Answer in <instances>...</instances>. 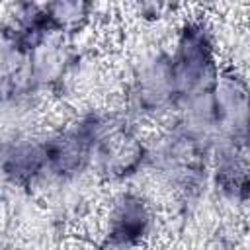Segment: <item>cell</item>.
Returning a JSON list of instances; mask_svg holds the SVG:
<instances>
[{
	"instance_id": "1",
	"label": "cell",
	"mask_w": 250,
	"mask_h": 250,
	"mask_svg": "<svg viewBox=\"0 0 250 250\" xmlns=\"http://www.w3.org/2000/svg\"><path fill=\"white\" fill-rule=\"evenodd\" d=\"M170 68L178 105L213 92L219 78V66L213 37L201 21H188L182 25L170 57Z\"/></svg>"
},
{
	"instance_id": "2",
	"label": "cell",
	"mask_w": 250,
	"mask_h": 250,
	"mask_svg": "<svg viewBox=\"0 0 250 250\" xmlns=\"http://www.w3.org/2000/svg\"><path fill=\"white\" fill-rule=\"evenodd\" d=\"M94 125V166L107 180H123L135 174L148 152L135 129L119 113L90 111Z\"/></svg>"
},
{
	"instance_id": "3",
	"label": "cell",
	"mask_w": 250,
	"mask_h": 250,
	"mask_svg": "<svg viewBox=\"0 0 250 250\" xmlns=\"http://www.w3.org/2000/svg\"><path fill=\"white\" fill-rule=\"evenodd\" d=\"M94 125L86 113L70 127L43 139L47 174L61 180L78 176L94 162Z\"/></svg>"
},
{
	"instance_id": "4",
	"label": "cell",
	"mask_w": 250,
	"mask_h": 250,
	"mask_svg": "<svg viewBox=\"0 0 250 250\" xmlns=\"http://www.w3.org/2000/svg\"><path fill=\"white\" fill-rule=\"evenodd\" d=\"M178 105L176 84L172 78L170 57L160 55L145 62L129 88V107L143 117H158Z\"/></svg>"
},
{
	"instance_id": "5",
	"label": "cell",
	"mask_w": 250,
	"mask_h": 250,
	"mask_svg": "<svg viewBox=\"0 0 250 250\" xmlns=\"http://www.w3.org/2000/svg\"><path fill=\"white\" fill-rule=\"evenodd\" d=\"M152 211L148 201L137 191H123L115 197L107 229H105V246L113 250H131L137 248L152 229Z\"/></svg>"
},
{
	"instance_id": "6",
	"label": "cell",
	"mask_w": 250,
	"mask_h": 250,
	"mask_svg": "<svg viewBox=\"0 0 250 250\" xmlns=\"http://www.w3.org/2000/svg\"><path fill=\"white\" fill-rule=\"evenodd\" d=\"M2 172L8 182L20 188H31L47 174L43 139H14L4 145Z\"/></svg>"
},
{
	"instance_id": "7",
	"label": "cell",
	"mask_w": 250,
	"mask_h": 250,
	"mask_svg": "<svg viewBox=\"0 0 250 250\" xmlns=\"http://www.w3.org/2000/svg\"><path fill=\"white\" fill-rule=\"evenodd\" d=\"M215 184L230 199H250V145H223L215 156Z\"/></svg>"
},
{
	"instance_id": "8",
	"label": "cell",
	"mask_w": 250,
	"mask_h": 250,
	"mask_svg": "<svg viewBox=\"0 0 250 250\" xmlns=\"http://www.w3.org/2000/svg\"><path fill=\"white\" fill-rule=\"evenodd\" d=\"M43 6L55 33H78L92 14V6L78 0H59Z\"/></svg>"
}]
</instances>
